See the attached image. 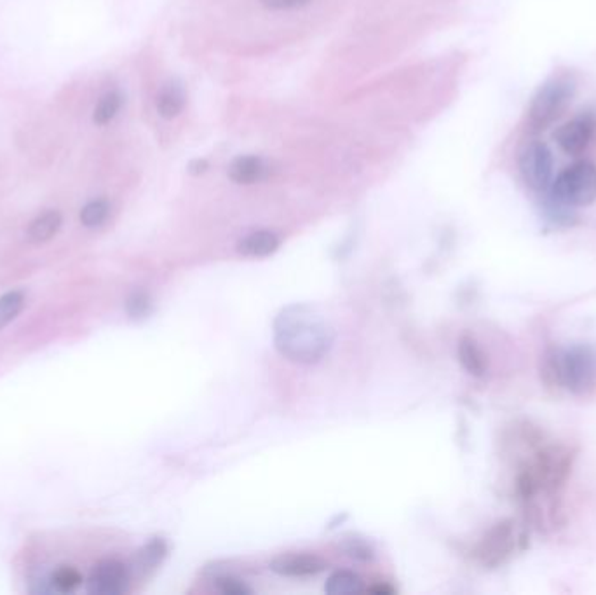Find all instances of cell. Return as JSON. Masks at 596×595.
<instances>
[{"instance_id":"21","label":"cell","mask_w":596,"mask_h":595,"mask_svg":"<svg viewBox=\"0 0 596 595\" xmlns=\"http://www.w3.org/2000/svg\"><path fill=\"white\" fill-rule=\"evenodd\" d=\"M152 310H154V304H152V299L147 292L137 290L126 301V313L133 319L147 318L152 313Z\"/></svg>"},{"instance_id":"24","label":"cell","mask_w":596,"mask_h":595,"mask_svg":"<svg viewBox=\"0 0 596 595\" xmlns=\"http://www.w3.org/2000/svg\"><path fill=\"white\" fill-rule=\"evenodd\" d=\"M262 5L265 9L271 11H286V9H297V7H304L313 0H260Z\"/></svg>"},{"instance_id":"13","label":"cell","mask_w":596,"mask_h":595,"mask_svg":"<svg viewBox=\"0 0 596 595\" xmlns=\"http://www.w3.org/2000/svg\"><path fill=\"white\" fill-rule=\"evenodd\" d=\"M324 592L328 595H357L366 592V587L357 573L339 569L326 578Z\"/></svg>"},{"instance_id":"8","label":"cell","mask_w":596,"mask_h":595,"mask_svg":"<svg viewBox=\"0 0 596 595\" xmlns=\"http://www.w3.org/2000/svg\"><path fill=\"white\" fill-rule=\"evenodd\" d=\"M269 567L284 578H311L321 574L328 562L316 554H282L271 560Z\"/></svg>"},{"instance_id":"15","label":"cell","mask_w":596,"mask_h":595,"mask_svg":"<svg viewBox=\"0 0 596 595\" xmlns=\"http://www.w3.org/2000/svg\"><path fill=\"white\" fill-rule=\"evenodd\" d=\"M458 360H460L462 367L476 378H480L487 372L485 354L471 337H462L460 339V343H458Z\"/></svg>"},{"instance_id":"17","label":"cell","mask_w":596,"mask_h":595,"mask_svg":"<svg viewBox=\"0 0 596 595\" xmlns=\"http://www.w3.org/2000/svg\"><path fill=\"white\" fill-rule=\"evenodd\" d=\"M122 106V95L119 91H106L105 95L98 100L93 112V123L97 126H105L108 124L121 110Z\"/></svg>"},{"instance_id":"7","label":"cell","mask_w":596,"mask_h":595,"mask_svg":"<svg viewBox=\"0 0 596 595\" xmlns=\"http://www.w3.org/2000/svg\"><path fill=\"white\" fill-rule=\"evenodd\" d=\"M595 130V119L588 114L586 115L583 114L561 124L560 128L555 132V140L567 156H579L588 149V145L593 140Z\"/></svg>"},{"instance_id":"25","label":"cell","mask_w":596,"mask_h":595,"mask_svg":"<svg viewBox=\"0 0 596 595\" xmlns=\"http://www.w3.org/2000/svg\"><path fill=\"white\" fill-rule=\"evenodd\" d=\"M368 592H372V594L375 595H392L394 594V589L390 587V585H387V583H377V585H374V587H370V589H366Z\"/></svg>"},{"instance_id":"1","label":"cell","mask_w":596,"mask_h":595,"mask_svg":"<svg viewBox=\"0 0 596 595\" xmlns=\"http://www.w3.org/2000/svg\"><path fill=\"white\" fill-rule=\"evenodd\" d=\"M333 343V327L311 304H290L274 319L276 350L293 363H319L330 353Z\"/></svg>"},{"instance_id":"6","label":"cell","mask_w":596,"mask_h":595,"mask_svg":"<svg viewBox=\"0 0 596 595\" xmlns=\"http://www.w3.org/2000/svg\"><path fill=\"white\" fill-rule=\"evenodd\" d=\"M130 583V569L121 560H102L89 574L88 592L93 595H122L128 592Z\"/></svg>"},{"instance_id":"3","label":"cell","mask_w":596,"mask_h":595,"mask_svg":"<svg viewBox=\"0 0 596 595\" xmlns=\"http://www.w3.org/2000/svg\"><path fill=\"white\" fill-rule=\"evenodd\" d=\"M550 198L561 210L590 207L596 201V166L579 161L565 168L550 185Z\"/></svg>"},{"instance_id":"23","label":"cell","mask_w":596,"mask_h":595,"mask_svg":"<svg viewBox=\"0 0 596 595\" xmlns=\"http://www.w3.org/2000/svg\"><path fill=\"white\" fill-rule=\"evenodd\" d=\"M214 589L223 595H251L253 591L241 582L239 578L234 576H218L214 580Z\"/></svg>"},{"instance_id":"2","label":"cell","mask_w":596,"mask_h":595,"mask_svg":"<svg viewBox=\"0 0 596 595\" xmlns=\"http://www.w3.org/2000/svg\"><path fill=\"white\" fill-rule=\"evenodd\" d=\"M546 383L574 395H588L596 387V353L588 346L555 348L544 358Z\"/></svg>"},{"instance_id":"11","label":"cell","mask_w":596,"mask_h":595,"mask_svg":"<svg viewBox=\"0 0 596 595\" xmlns=\"http://www.w3.org/2000/svg\"><path fill=\"white\" fill-rule=\"evenodd\" d=\"M62 224H63V217L60 211H42L30 222L27 229V238L30 243H36V245L47 243L58 234V231L62 229Z\"/></svg>"},{"instance_id":"18","label":"cell","mask_w":596,"mask_h":595,"mask_svg":"<svg viewBox=\"0 0 596 595\" xmlns=\"http://www.w3.org/2000/svg\"><path fill=\"white\" fill-rule=\"evenodd\" d=\"M168 554V545L161 538H154L148 541L137 556V565L140 571L155 569Z\"/></svg>"},{"instance_id":"14","label":"cell","mask_w":596,"mask_h":595,"mask_svg":"<svg viewBox=\"0 0 596 595\" xmlns=\"http://www.w3.org/2000/svg\"><path fill=\"white\" fill-rule=\"evenodd\" d=\"M185 106V91L181 84L168 82L157 95V112L164 119H175Z\"/></svg>"},{"instance_id":"26","label":"cell","mask_w":596,"mask_h":595,"mask_svg":"<svg viewBox=\"0 0 596 595\" xmlns=\"http://www.w3.org/2000/svg\"><path fill=\"white\" fill-rule=\"evenodd\" d=\"M208 170V163L206 161H194V163H190V172L192 174H196V175H199V174H205Z\"/></svg>"},{"instance_id":"19","label":"cell","mask_w":596,"mask_h":595,"mask_svg":"<svg viewBox=\"0 0 596 595\" xmlns=\"http://www.w3.org/2000/svg\"><path fill=\"white\" fill-rule=\"evenodd\" d=\"M108 215H110V203L106 200H93L82 207L79 218L84 227L97 229L105 224Z\"/></svg>"},{"instance_id":"22","label":"cell","mask_w":596,"mask_h":595,"mask_svg":"<svg viewBox=\"0 0 596 595\" xmlns=\"http://www.w3.org/2000/svg\"><path fill=\"white\" fill-rule=\"evenodd\" d=\"M344 554L351 559L361 560V562H366V560L374 559V548L370 547V543H366L365 540L357 538V536H351V538H346L342 547Z\"/></svg>"},{"instance_id":"16","label":"cell","mask_w":596,"mask_h":595,"mask_svg":"<svg viewBox=\"0 0 596 595\" xmlns=\"http://www.w3.org/2000/svg\"><path fill=\"white\" fill-rule=\"evenodd\" d=\"M80 585H82V574L71 565L58 567L56 571H53L49 578V591H55L60 594L75 592Z\"/></svg>"},{"instance_id":"12","label":"cell","mask_w":596,"mask_h":595,"mask_svg":"<svg viewBox=\"0 0 596 595\" xmlns=\"http://www.w3.org/2000/svg\"><path fill=\"white\" fill-rule=\"evenodd\" d=\"M269 174V168L265 163L256 157V156H241L232 161L229 168V176L232 182L241 183V185H249L264 180Z\"/></svg>"},{"instance_id":"9","label":"cell","mask_w":596,"mask_h":595,"mask_svg":"<svg viewBox=\"0 0 596 595\" xmlns=\"http://www.w3.org/2000/svg\"><path fill=\"white\" fill-rule=\"evenodd\" d=\"M513 540H515V532L511 525H497L491 531V536H487V540L483 541L480 557L485 564L500 562L504 556H509V552L513 550Z\"/></svg>"},{"instance_id":"20","label":"cell","mask_w":596,"mask_h":595,"mask_svg":"<svg viewBox=\"0 0 596 595\" xmlns=\"http://www.w3.org/2000/svg\"><path fill=\"white\" fill-rule=\"evenodd\" d=\"M23 304H25V295L21 292H9L0 297V330L20 315Z\"/></svg>"},{"instance_id":"4","label":"cell","mask_w":596,"mask_h":595,"mask_svg":"<svg viewBox=\"0 0 596 595\" xmlns=\"http://www.w3.org/2000/svg\"><path fill=\"white\" fill-rule=\"evenodd\" d=\"M574 95L575 82L570 77L560 75L546 81L528 106V126L535 132L551 126L572 102Z\"/></svg>"},{"instance_id":"10","label":"cell","mask_w":596,"mask_h":595,"mask_svg":"<svg viewBox=\"0 0 596 595\" xmlns=\"http://www.w3.org/2000/svg\"><path fill=\"white\" fill-rule=\"evenodd\" d=\"M281 246V238L273 233V231H267V229H262V231H255L251 234L245 236L239 245H238V250L241 255L245 257H253V259H264V257H269L273 253H276L280 250Z\"/></svg>"},{"instance_id":"5","label":"cell","mask_w":596,"mask_h":595,"mask_svg":"<svg viewBox=\"0 0 596 595\" xmlns=\"http://www.w3.org/2000/svg\"><path fill=\"white\" fill-rule=\"evenodd\" d=\"M520 175L526 187L535 192H544L553 182V154L544 141H530L520 154Z\"/></svg>"}]
</instances>
